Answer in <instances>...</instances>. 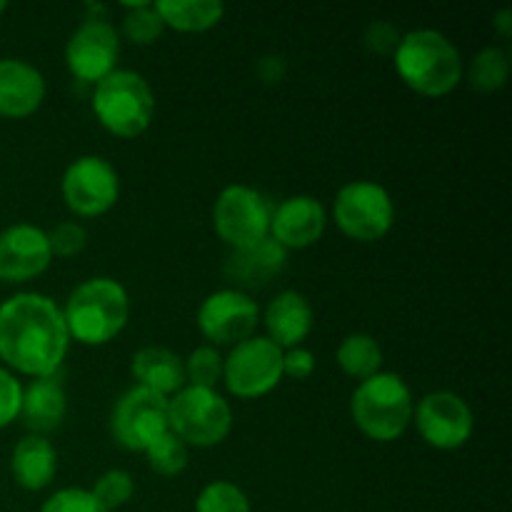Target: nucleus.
<instances>
[{
    "mask_svg": "<svg viewBox=\"0 0 512 512\" xmlns=\"http://www.w3.org/2000/svg\"><path fill=\"white\" fill-rule=\"evenodd\" d=\"M93 113L115 138H138L153 123V88L135 70H113L108 78L95 83Z\"/></svg>",
    "mask_w": 512,
    "mask_h": 512,
    "instance_id": "obj_5",
    "label": "nucleus"
},
{
    "mask_svg": "<svg viewBox=\"0 0 512 512\" xmlns=\"http://www.w3.org/2000/svg\"><path fill=\"white\" fill-rule=\"evenodd\" d=\"M45 235H48L50 253L55 258H75L88 245V230L80 223H75V220H63V223H58Z\"/></svg>",
    "mask_w": 512,
    "mask_h": 512,
    "instance_id": "obj_31",
    "label": "nucleus"
},
{
    "mask_svg": "<svg viewBox=\"0 0 512 512\" xmlns=\"http://www.w3.org/2000/svg\"><path fill=\"white\" fill-rule=\"evenodd\" d=\"M90 493H93V498L98 500V505L105 512L123 508V505L128 503L135 493L133 475L125 473V470H118V468L105 470V473L95 480V485Z\"/></svg>",
    "mask_w": 512,
    "mask_h": 512,
    "instance_id": "obj_30",
    "label": "nucleus"
},
{
    "mask_svg": "<svg viewBox=\"0 0 512 512\" xmlns=\"http://www.w3.org/2000/svg\"><path fill=\"white\" fill-rule=\"evenodd\" d=\"M340 370L355 380H368L380 373L383 368V348L378 340L368 333H350L340 340L338 353H335Z\"/></svg>",
    "mask_w": 512,
    "mask_h": 512,
    "instance_id": "obj_24",
    "label": "nucleus"
},
{
    "mask_svg": "<svg viewBox=\"0 0 512 512\" xmlns=\"http://www.w3.org/2000/svg\"><path fill=\"white\" fill-rule=\"evenodd\" d=\"M260 308L245 290L223 288L210 293L198 308V330L210 345H238L253 338Z\"/></svg>",
    "mask_w": 512,
    "mask_h": 512,
    "instance_id": "obj_14",
    "label": "nucleus"
},
{
    "mask_svg": "<svg viewBox=\"0 0 512 512\" xmlns=\"http://www.w3.org/2000/svg\"><path fill=\"white\" fill-rule=\"evenodd\" d=\"M510 75V60L508 53L498 45H488L480 50L473 58L468 68V83L470 88L478 93H498Z\"/></svg>",
    "mask_w": 512,
    "mask_h": 512,
    "instance_id": "obj_25",
    "label": "nucleus"
},
{
    "mask_svg": "<svg viewBox=\"0 0 512 512\" xmlns=\"http://www.w3.org/2000/svg\"><path fill=\"white\" fill-rule=\"evenodd\" d=\"M40 512H105L93 498L90 490L83 488H65L50 495L43 503Z\"/></svg>",
    "mask_w": 512,
    "mask_h": 512,
    "instance_id": "obj_32",
    "label": "nucleus"
},
{
    "mask_svg": "<svg viewBox=\"0 0 512 512\" xmlns=\"http://www.w3.org/2000/svg\"><path fill=\"white\" fill-rule=\"evenodd\" d=\"M65 413H68V395L60 380V373L45 375V378H33L23 388V400H20V415L25 428L33 430V435H48L63 425Z\"/></svg>",
    "mask_w": 512,
    "mask_h": 512,
    "instance_id": "obj_19",
    "label": "nucleus"
},
{
    "mask_svg": "<svg viewBox=\"0 0 512 512\" xmlns=\"http://www.w3.org/2000/svg\"><path fill=\"white\" fill-rule=\"evenodd\" d=\"M400 80L425 98H443L463 80V58L453 40L440 30L405 33L393 53Z\"/></svg>",
    "mask_w": 512,
    "mask_h": 512,
    "instance_id": "obj_2",
    "label": "nucleus"
},
{
    "mask_svg": "<svg viewBox=\"0 0 512 512\" xmlns=\"http://www.w3.org/2000/svg\"><path fill=\"white\" fill-rule=\"evenodd\" d=\"M20 400H23V385L8 368L0 365V430L18 420Z\"/></svg>",
    "mask_w": 512,
    "mask_h": 512,
    "instance_id": "obj_33",
    "label": "nucleus"
},
{
    "mask_svg": "<svg viewBox=\"0 0 512 512\" xmlns=\"http://www.w3.org/2000/svg\"><path fill=\"white\" fill-rule=\"evenodd\" d=\"M45 100V78L35 65L20 58L0 60V115L23 120Z\"/></svg>",
    "mask_w": 512,
    "mask_h": 512,
    "instance_id": "obj_18",
    "label": "nucleus"
},
{
    "mask_svg": "<svg viewBox=\"0 0 512 512\" xmlns=\"http://www.w3.org/2000/svg\"><path fill=\"white\" fill-rule=\"evenodd\" d=\"M195 512H250V500L235 483L213 480L198 493Z\"/></svg>",
    "mask_w": 512,
    "mask_h": 512,
    "instance_id": "obj_29",
    "label": "nucleus"
},
{
    "mask_svg": "<svg viewBox=\"0 0 512 512\" xmlns=\"http://www.w3.org/2000/svg\"><path fill=\"white\" fill-rule=\"evenodd\" d=\"M275 205L250 185H228L213 205V228L230 250L250 248L270 238Z\"/></svg>",
    "mask_w": 512,
    "mask_h": 512,
    "instance_id": "obj_9",
    "label": "nucleus"
},
{
    "mask_svg": "<svg viewBox=\"0 0 512 512\" xmlns=\"http://www.w3.org/2000/svg\"><path fill=\"white\" fill-rule=\"evenodd\" d=\"M285 258L288 253L273 238H265L250 248L233 250L225 260V275L243 288L265 285L283 273Z\"/></svg>",
    "mask_w": 512,
    "mask_h": 512,
    "instance_id": "obj_22",
    "label": "nucleus"
},
{
    "mask_svg": "<svg viewBox=\"0 0 512 512\" xmlns=\"http://www.w3.org/2000/svg\"><path fill=\"white\" fill-rule=\"evenodd\" d=\"M400 38H403L400 30L393 23H388V20H375V23L365 28V45L378 55H393Z\"/></svg>",
    "mask_w": 512,
    "mask_h": 512,
    "instance_id": "obj_34",
    "label": "nucleus"
},
{
    "mask_svg": "<svg viewBox=\"0 0 512 512\" xmlns=\"http://www.w3.org/2000/svg\"><path fill=\"white\" fill-rule=\"evenodd\" d=\"M168 420L170 433L178 435L188 448H215L233 430L228 400L218 390L193 385H185L168 400Z\"/></svg>",
    "mask_w": 512,
    "mask_h": 512,
    "instance_id": "obj_6",
    "label": "nucleus"
},
{
    "mask_svg": "<svg viewBox=\"0 0 512 512\" xmlns=\"http://www.w3.org/2000/svg\"><path fill=\"white\" fill-rule=\"evenodd\" d=\"M333 220L355 243H375L393 230L395 203L375 180H350L333 200Z\"/></svg>",
    "mask_w": 512,
    "mask_h": 512,
    "instance_id": "obj_7",
    "label": "nucleus"
},
{
    "mask_svg": "<svg viewBox=\"0 0 512 512\" xmlns=\"http://www.w3.org/2000/svg\"><path fill=\"white\" fill-rule=\"evenodd\" d=\"M60 310L70 340L100 348L125 330L130 320V298L118 280L90 278L73 288Z\"/></svg>",
    "mask_w": 512,
    "mask_h": 512,
    "instance_id": "obj_3",
    "label": "nucleus"
},
{
    "mask_svg": "<svg viewBox=\"0 0 512 512\" xmlns=\"http://www.w3.org/2000/svg\"><path fill=\"white\" fill-rule=\"evenodd\" d=\"M493 25H495V30L503 35V38H510V35H512V10L510 8L500 10V13L495 15Z\"/></svg>",
    "mask_w": 512,
    "mask_h": 512,
    "instance_id": "obj_37",
    "label": "nucleus"
},
{
    "mask_svg": "<svg viewBox=\"0 0 512 512\" xmlns=\"http://www.w3.org/2000/svg\"><path fill=\"white\" fill-rule=\"evenodd\" d=\"M143 455L148 460V468L163 478H178L188 468V445L170 430L160 435Z\"/></svg>",
    "mask_w": 512,
    "mask_h": 512,
    "instance_id": "obj_27",
    "label": "nucleus"
},
{
    "mask_svg": "<svg viewBox=\"0 0 512 512\" xmlns=\"http://www.w3.org/2000/svg\"><path fill=\"white\" fill-rule=\"evenodd\" d=\"M70 348L63 310L40 293H18L0 303V360L10 373L45 378L60 373Z\"/></svg>",
    "mask_w": 512,
    "mask_h": 512,
    "instance_id": "obj_1",
    "label": "nucleus"
},
{
    "mask_svg": "<svg viewBox=\"0 0 512 512\" xmlns=\"http://www.w3.org/2000/svg\"><path fill=\"white\" fill-rule=\"evenodd\" d=\"M130 373L140 388H148L163 398H173L185 388L183 358L160 345H145L133 355Z\"/></svg>",
    "mask_w": 512,
    "mask_h": 512,
    "instance_id": "obj_21",
    "label": "nucleus"
},
{
    "mask_svg": "<svg viewBox=\"0 0 512 512\" xmlns=\"http://www.w3.org/2000/svg\"><path fill=\"white\" fill-rule=\"evenodd\" d=\"M185 385L193 388H210L223 383V355L213 345H200L188 358H183Z\"/></svg>",
    "mask_w": 512,
    "mask_h": 512,
    "instance_id": "obj_28",
    "label": "nucleus"
},
{
    "mask_svg": "<svg viewBox=\"0 0 512 512\" xmlns=\"http://www.w3.org/2000/svg\"><path fill=\"white\" fill-rule=\"evenodd\" d=\"M165 28L178 33H205L223 20L225 5L220 0H160L155 3Z\"/></svg>",
    "mask_w": 512,
    "mask_h": 512,
    "instance_id": "obj_23",
    "label": "nucleus"
},
{
    "mask_svg": "<svg viewBox=\"0 0 512 512\" xmlns=\"http://www.w3.org/2000/svg\"><path fill=\"white\" fill-rule=\"evenodd\" d=\"M315 370V355L308 348L283 350V378L308 380Z\"/></svg>",
    "mask_w": 512,
    "mask_h": 512,
    "instance_id": "obj_35",
    "label": "nucleus"
},
{
    "mask_svg": "<svg viewBox=\"0 0 512 512\" xmlns=\"http://www.w3.org/2000/svg\"><path fill=\"white\" fill-rule=\"evenodd\" d=\"M328 225L325 205L313 195H293L273 208L270 220V238L288 253L305 250L318 243Z\"/></svg>",
    "mask_w": 512,
    "mask_h": 512,
    "instance_id": "obj_16",
    "label": "nucleus"
},
{
    "mask_svg": "<svg viewBox=\"0 0 512 512\" xmlns=\"http://www.w3.org/2000/svg\"><path fill=\"white\" fill-rule=\"evenodd\" d=\"M123 38L133 45H153L158 43L160 35L165 33V25L160 20L155 3L150 0H133L123 3Z\"/></svg>",
    "mask_w": 512,
    "mask_h": 512,
    "instance_id": "obj_26",
    "label": "nucleus"
},
{
    "mask_svg": "<svg viewBox=\"0 0 512 512\" xmlns=\"http://www.w3.org/2000/svg\"><path fill=\"white\" fill-rule=\"evenodd\" d=\"M285 70L288 65H285L283 55H265L258 63V75L263 83H280L285 78Z\"/></svg>",
    "mask_w": 512,
    "mask_h": 512,
    "instance_id": "obj_36",
    "label": "nucleus"
},
{
    "mask_svg": "<svg viewBox=\"0 0 512 512\" xmlns=\"http://www.w3.org/2000/svg\"><path fill=\"white\" fill-rule=\"evenodd\" d=\"M413 423L420 438L435 450H458L473 438L475 418L470 405L450 390L423 395L413 408Z\"/></svg>",
    "mask_w": 512,
    "mask_h": 512,
    "instance_id": "obj_12",
    "label": "nucleus"
},
{
    "mask_svg": "<svg viewBox=\"0 0 512 512\" xmlns=\"http://www.w3.org/2000/svg\"><path fill=\"white\" fill-rule=\"evenodd\" d=\"M168 400L140 385L125 390L110 413V435L115 443L130 453H145L170 430Z\"/></svg>",
    "mask_w": 512,
    "mask_h": 512,
    "instance_id": "obj_10",
    "label": "nucleus"
},
{
    "mask_svg": "<svg viewBox=\"0 0 512 512\" xmlns=\"http://www.w3.org/2000/svg\"><path fill=\"white\" fill-rule=\"evenodd\" d=\"M60 193L70 213L80 218H98L118 203L120 175L100 155H80L65 168Z\"/></svg>",
    "mask_w": 512,
    "mask_h": 512,
    "instance_id": "obj_11",
    "label": "nucleus"
},
{
    "mask_svg": "<svg viewBox=\"0 0 512 512\" xmlns=\"http://www.w3.org/2000/svg\"><path fill=\"white\" fill-rule=\"evenodd\" d=\"M283 380V350L265 335L233 345L223 358V385L233 398L258 400Z\"/></svg>",
    "mask_w": 512,
    "mask_h": 512,
    "instance_id": "obj_8",
    "label": "nucleus"
},
{
    "mask_svg": "<svg viewBox=\"0 0 512 512\" xmlns=\"http://www.w3.org/2000/svg\"><path fill=\"white\" fill-rule=\"evenodd\" d=\"M5 10H8V3H5V0H0V15H3Z\"/></svg>",
    "mask_w": 512,
    "mask_h": 512,
    "instance_id": "obj_38",
    "label": "nucleus"
},
{
    "mask_svg": "<svg viewBox=\"0 0 512 512\" xmlns=\"http://www.w3.org/2000/svg\"><path fill=\"white\" fill-rule=\"evenodd\" d=\"M10 473L23 490H45L58 473V450L43 435H25L10 455Z\"/></svg>",
    "mask_w": 512,
    "mask_h": 512,
    "instance_id": "obj_20",
    "label": "nucleus"
},
{
    "mask_svg": "<svg viewBox=\"0 0 512 512\" xmlns=\"http://www.w3.org/2000/svg\"><path fill=\"white\" fill-rule=\"evenodd\" d=\"M260 323L265 325V333H268L265 338L273 340L280 350L300 348L313 330V305L298 290H283L263 310Z\"/></svg>",
    "mask_w": 512,
    "mask_h": 512,
    "instance_id": "obj_17",
    "label": "nucleus"
},
{
    "mask_svg": "<svg viewBox=\"0 0 512 512\" xmlns=\"http://www.w3.org/2000/svg\"><path fill=\"white\" fill-rule=\"evenodd\" d=\"M120 35L108 20L85 18L65 43V68L80 83H100L118 70Z\"/></svg>",
    "mask_w": 512,
    "mask_h": 512,
    "instance_id": "obj_13",
    "label": "nucleus"
},
{
    "mask_svg": "<svg viewBox=\"0 0 512 512\" xmlns=\"http://www.w3.org/2000/svg\"><path fill=\"white\" fill-rule=\"evenodd\" d=\"M53 263L48 235L30 223H15L0 233V280L3 283H28L38 278Z\"/></svg>",
    "mask_w": 512,
    "mask_h": 512,
    "instance_id": "obj_15",
    "label": "nucleus"
},
{
    "mask_svg": "<svg viewBox=\"0 0 512 512\" xmlns=\"http://www.w3.org/2000/svg\"><path fill=\"white\" fill-rule=\"evenodd\" d=\"M413 393L398 373L380 370L363 380L350 398V415L365 438L375 443H393L403 438L413 423Z\"/></svg>",
    "mask_w": 512,
    "mask_h": 512,
    "instance_id": "obj_4",
    "label": "nucleus"
}]
</instances>
